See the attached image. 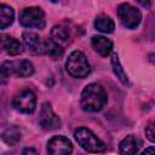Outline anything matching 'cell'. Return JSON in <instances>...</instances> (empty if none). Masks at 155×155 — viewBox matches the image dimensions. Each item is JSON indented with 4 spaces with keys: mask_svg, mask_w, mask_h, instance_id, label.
Returning a JSON list of instances; mask_svg holds the SVG:
<instances>
[{
    "mask_svg": "<svg viewBox=\"0 0 155 155\" xmlns=\"http://www.w3.org/2000/svg\"><path fill=\"white\" fill-rule=\"evenodd\" d=\"M39 125L41 126V128H44L46 131H51V130H56V128L61 127V119L53 111V109L48 102L42 103V105L40 108Z\"/></svg>",
    "mask_w": 155,
    "mask_h": 155,
    "instance_id": "obj_8",
    "label": "cell"
},
{
    "mask_svg": "<svg viewBox=\"0 0 155 155\" xmlns=\"http://www.w3.org/2000/svg\"><path fill=\"white\" fill-rule=\"evenodd\" d=\"M2 139L5 140V143L10 144V145H15L19 142L21 139V132L17 130V128H10V130H6L4 133H2Z\"/></svg>",
    "mask_w": 155,
    "mask_h": 155,
    "instance_id": "obj_19",
    "label": "cell"
},
{
    "mask_svg": "<svg viewBox=\"0 0 155 155\" xmlns=\"http://www.w3.org/2000/svg\"><path fill=\"white\" fill-rule=\"evenodd\" d=\"M94 28L103 34H110L115 29V23L110 16L99 15L94 19Z\"/></svg>",
    "mask_w": 155,
    "mask_h": 155,
    "instance_id": "obj_14",
    "label": "cell"
},
{
    "mask_svg": "<svg viewBox=\"0 0 155 155\" xmlns=\"http://www.w3.org/2000/svg\"><path fill=\"white\" fill-rule=\"evenodd\" d=\"M8 78L10 76L7 75L5 68L2 67V64H0V85H5L7 82V80H8Z\"/></svg>",
    "mask_w": 155,
    "mask_h": 155,
    "instance_id": "obj_21",
    "label": "cell"
},
{
    "mask_svg": "<svg viewBox=\"0 0 155 155\" xmlns=\"http://www.w3.org/2000/svg\"><path fill=\"white\" fill-rule=\"evenodd\" d=\"M12 107L24 114H31L36 107V96L31 90H22L12 98Z\"/></svg>",
    "mask_w": 155,
    "mask_h": 155,
    "instance_id": "obj_5",
    "label": "cell"
},
{
    "mask_svg": "<svg viewBox=\"0 0 155 155\" xmlns=\"http://www.w3.org/2000/svg\"><path fill=\"white\" fill-rule=\"evenodd\" d=\"M50 40L52 42H54L56 45L63 47L68 40H69V33H68V29L64 28L63 25H54L51 30V38Z\"/></svg>",
    "mask_w": 155,
    "mask_h": 155,
    "instance_id": "obj_15",
    "label": "cell"
},
{
    "mask_svg": "<svg viewBox=\"0 0 155 155\" xmlns=\"http://www.w3.org/2000/svg\"><path fill=\"white\" fill-rule=\"evenodd\" d=\"M44 54H47V56H51V57H54V58H58L63 54V47L56 45L54 42H52L50 39L48 40H45V48H44Z\"/></svg>",
    "mask_w": 155,
    "mask_h": 155,
    "instance_id": "obj_18",
    "label": "cell"
},
{
    "mask_svg": "<svg viewBox=\"0 0 155 155\" xmlns=\"http://www.w3.org/2000/svg\"><path fill=\"white\" fill-rule=\"evenodd\" d=\"M108 96L104 87L99 84L92 82L87 85L81 92V107L85 111L96 113L103 109L107 104Z\"/></svg>",
    "mask_w": 155,
    "mask_h": 155,
    "instance_id": "obj_1",
    "label": "cell"
},
{
    "mask_svg": "<svg viewBox=\"0 0 155 155\" xmlns=\"http://www.w3.org/2000/svg\"><path fill=\"white\" fill-rule=\"evenodd\" d=\"M0 48L10 56H17L23 51V46L17 39L4 33H0Z\"/></svg>",
    "mask_w": 155,
    "mask_h": 155,
    "instance_id": "obj_11",
    "label": "cell"
},
{
    "mask_svg": "<svg viewBox=\"0 0 155 155\" xmlns=\"http://www.w3.org/2000/svg\"><path fill=\"white\" fill-rule=\"evenodd\" d=\"M145 134H147V137H148V139L150 140V142H154L155 140V130H154V124L153 122H150L149 124V126L145 128Z\"/></svg>",
    "mask_w": 155,
    "mask_h": 155,
    "instance_id": "obj_20",
    "label": "cell"
},
{
    "mask_svg": "<svg viewBox=\"0 0 155 155\" xmlns=\"http://www.w3.org/2000/svg\"><path fill=\"white\" fill-rule=\"evenodd\" d=\"M22 39L28 51H30L34 54H44L45 40H42L38 34L31 33V31H24L22 35Z\"/></svg>",
    "mask_w": 155,
    "mask_h": 155,
    "instance_id": "obj_10",
    "label": "cell"
},
{
    "mask_svg": "<svg viewBox=\"0 0 155 155\" xmlns=\"http://www.w3.org/2000/svg\"><path fill=\"white\" fill-rule=\"evenodd\" d=\"M15 18L13 8L7 4H0V29L10 27Z\"/></svg>",
    "mask_w": 155,
    "mask_h": 155,
    "instance_id": "obj_17",
    "label": "cell"
},
{
    "mask_svg": "<svg viewBox=\"0 0 155 155\" xmlns=\"http://www.w3.org/2000/svg\"><path fill=\"white\" fill-rule=\"evenodd\" d=\"M140 155H155V149H154V147H149V148H147Z\"/></svg>",
    "mask_w": 155,
    "mask_h": 155,
    "instance_id": "obj_23",
    "label": "cell"
},
{
    "mask_svg": "<svg viewBox=\"0 0 155 155\" xmlns=\"http://www.w3.org/2000/svg\"><path fill=\"white\" fill-rule=\"evenodd\" d=\"M2 67L5 68L8 76L13 75L17 78H28L34 73V67L28 59L6 61L2 63Z\"/></svg>",
    "mask_w": 155,
    "mask_h": 155,
    "instance_id": "obj_7",
    "label": "cell"
},
{
    "mask_svg": "<svg viewBox=\"0 0 155 155\" xmlns=\"http://www.w3.org/2000/svg\"><path fill=\"white\" fill-rule=\"evenodd\" d=\"M117 16H119L121 23L128 29H134L136 27H138V24L140 23V19H142L140 11L137 7H134L127 2L119 5Z\"/></svg>",
    "mask_w": 155,
    "mask_h": 155,
    "instance_id": "obj_6",
    "label": "cell"
},
{
    "mask_svg": "<svg viewBox=\"0 0 155 155\" xmlns=\"http://www.w3.org/2000/svg\"><path fill=\"white\" fill-rule=\"evenodd\" d=\"M138 147H139V143L134 136L132 134L126 136L119 144L120 155H136Z\"/></svg>",
    "mask_w": 155,
    "mask_h": 155,
    "instance_id": "obj_13",
    "label": "cell"
},
{
    "mask_svg": "<svg viewBox=\"0 0 155 155\" xmlns=\"http://www.w3.org/2000/svg\"><path fill=\"white\" fill-rule=\"evenodd\" d=\"M19 23L21 25L29 28V29L30 28L42 29L46 24L45 13L42 8L38 6L25 7L19 12Z\"/></svg>",
    "mask_w": 155,
    "mask_h": 155,
    "instance_id": "obj_4",
    "label": "cell"
},
{
    "mask_svg": "<svg viewBox=\"0 0 155 155\" xmlns=\"http://www.w3.org/2000/svg\"><path fill=\"white\" fill-rule=\"evenodd\" d=\"M65 69L70 76L76 79H84L91 71L90 63L81 51H73L68 56V59L65 62Z\"/></svg>",
    "mask_w": 155,
    "mask_h": 155,
    "instance_id": "obj_2",
    "label": "cell"
},
{
    "mask_svg": "<svg viewBox=\"0 0 155 155\" xmlns=\"http://www.w3.org/2000/svg\"><path fill=\"white\" fill-rule=\"evenodd\" d=\"M91 44H92V47L94 48V51L98 54H101L102 57L109 56L110 52L113 51V41L110 39H108L107 36L94 35L91 39Z\"/></svg>",
    "mask_w": 155,
    "mask_h": 155,
    "instance_id": "obj_12",
    "label": "cell"
},
{
    "mask_svg": "<svg viewBox=\"0 0 155 155\" xmlns=\"http://www.w3.org/2000/svg\"><path fill=\"white\" fill-rule=\"evenodd\" d=\"M75 140L78 144L90 153H103L107 150V145L102 142L91 130L86 127H80L74 132Z\"/></svg>",
    "mask_w": 155,
    "mask_h": 155,
    "instance_id": "obj_3",
    "label": "cell"
},
{
    "mask_svg": "<svg viewBox=\"0 0 155 155\" xmlns=\"http://www.w3.org/2000/svg\"><path fill=\"white\" fill-rule=\"evenodd\" d=\"M110 62H111L113 71H114V74L116 75V78H117L125 86H131V82H130V80H128V76H127V74L125 73V70H124V68H122V65H121V63H120L119 56H117L116 53H113V54H111Z\"/></svg>",
    "mask_w": 155,
    "mask_h": 155,
    "instance_id": "obj_16",
    "label": "cell"
},
{
    "mask_svg": "<svg viewBox=\"0 0 155 155\" xmlns=\"http://www.w3.org/2000/svg\"><path fill=\"white\" fill-rule=\"evenodd\" d=\"M22 155H39V154H38V151H36L35 149H33V148H25V149L23 150Z\"/></svg>",
    "mask_w": 155,
    "mask_h": 155,
    "instance_id": "obj_22",
    "label": "cell"
},
{
    "mask_svg": "<svg viewBox=\"0 0 155 155\" xmlns=\"http://www.w3.org/2000/svg\"><path fill=\"white\" fill-rule=\"evenodd\" d=\"M48 155H71L73 144L64 136H54L47 142Z\"/></svg>",
    "mask_w": 155,
    "mask_h": 155,
    "instance_id": "obj_9",
    "label": "cell"
}]
</instances>
